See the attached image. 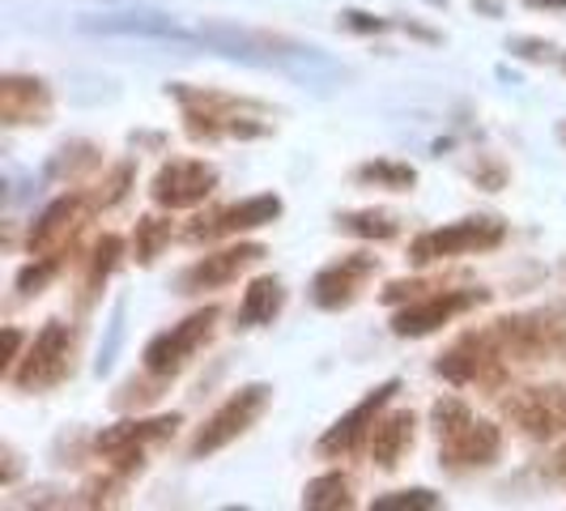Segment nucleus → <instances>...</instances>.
Masks as SVG:
<instances>
[{
    "label": "nucleus",
    "instance_id": "1",
    "mask_svg": "<svg viewBox=\"0 0 566 511\" xmlns=\"http://www.w3.org/2000/svg\"><path fill=\"white\" fill-rule=\"evenodd\" d=\"M490 337L499 345V354L511 363H558L566 358V303L537 307V312L507 315L499 324H490Z\"/></svg>",
    "mask_w": 566,
    "mask_h": 511
},
{
    "label": "nucleus",
    "instance_id": "2",
    "mask_svg": "<svg viewBox=\"0 0 566 511\" xmlns=\"http://www.w3.org/2000/svg\"><path fill=\"white\" fill-rule=\"evenodd\" d=\"M503 239H507V227H503L499 218H460L452 227L418 234V239L409 243V260H413V264H434V260H448V255L494 252Z\"/></svg>",
    "mask_w": 566,
    "mask_h": 511
},
{
    "label": "nucleus",
    "instance_id": "3",
    "mask_svg": "<svg viewBox=\"0 0 566 511\" xmlns=\"http://www.w3.org/2000/svg\"><path fill=\"white\" fill-rule=\"evenodd\" d=\"M69 367H73V328L52 320V324L39 328V337L30 341L27 358L13 367L9 384H18L22 393H39V388L60 384L69 375Z\"/></svg>",
    "mask_w": 566,
    "mask_h": 511
},
{
    "label": "nucleus",
    "instance_id": "4",
    "mask_svg": "<svg viewBox=\"0 0 566 511\" xmlns=\"http://www.w3.org/2000/svg\"><path fill=\"white\" fill-rule=\"evenodd\" d=\"M213 324H218V307H205V312H192L184 324H175L167 333H158V337L145 345V371L149 375H158V379H167L175 371H184L192 363V354H197L205 341L213 337Z\"/></svg>",
    "mask_w": 566,
    "mask_h": 511
},
{
    "label": "nucleus",
    "instance_id": "5",
    "mask_svg": "<svg viewBox=\"0 0 566 511\" xmlns=\"http://www.w3.org/2000/svg\"><path fill=\"white\" fill-rule=\"evenodd\" d=\"M269 397H273L269 384H248V388H239L209 423L200 426V435L192 439V456H213V452H222L227 444H234V439L264 414Z\"/></svg>",
    "mask_w": 566,
    "mask_h": 511
},
{
    "label": "nucleus",
    "instance_id": "6",
    "mask_svg": "<svg viewBox=\"0 0 566 511\" xmlns=\"http://www.w3.org/2000/svg\"><path fill=\"white\" fill-rule=\"evenodd\" d=\"M434 371L452 384H499L503 371H507V358L499 354L490 328H478V333H464L455 341L452 350L434 363Z\"/></svg>",
    "mask_w": 566,
    "mask_h": 511
},
{
    "label": "nucleus",
    "instance_id": "7",
    "mask_svg": "<svg viewBox=\"0 0 566 511\" xmlns=\"http://www.w3.org/2000/svg\"><path fill=\"white\" fill-rule=\"evenodd\" d=\"M485 290H434V294H418V303H409L405 312L392 315V333L397 337H426L434 328H443L448 320H455L460 312L485 303Z\"/></svg>",
    "mask_w": 566,
    "mask_h": 511
},
{
    "label": "nucleus",
    "instance_id": "8",
    "mask_svg": "<svg viewBox=\"0 0 566 511\" xmlns=\"http://www.w3.org/2000/svg\"><path fill=\"white\" fill-rule=\"evenodd\" d=\"M507 418L528 439H554L566 430V388L549 384V388H520L503 400Z\"/></svg>",
    "mask_w": 566,
    "mask_h": 511
},
{
    "label": "nucleus",
    "instance_id": "9",
    "mask_svg": "<svg viewBox=\"0 0 566 511\" xmlns=\"http://www.w3.org/2000/svg\"><path fill=\"white\" fill-rule=\"evenodd\" d=\"M175 426H179V414H167V418H142V423H115V426H107V430H98L94 448H98V456L115 460L119 473H133V469H142L145 444H158V439L175 435Z\"/></svg>",
    "mask_w": 566,
    "mask_h": 511
},
{
    "label": "nucleus",
    "instance_id": "10",
    "mask_svg": "<svg viewBox=\"0 0 566 511\" xmlns=\"http://www.w3.org/2000/svg\"><path fill=\"white\" fill-rule=\"evenodd\" d=\"M218 188V170L197 158H170L167 167L154 175L149 197L163 209H192Z\"/></svg>",
    "mask_w": 566,
    "mask_h": 511
},
{
    "label": "nucleus",
    "instance_id": "11",
    "mask_svg": "<svg viewBox=\"0 0 566 511\" xmlns=\"http://www.w3.org/2000/svg\"><path fill=\"white\" fill-rule=\"evenodd\" d=\"M439 444H443V448H439V460H443L452 473L485 469V465H494L499 452H503V435H499V426L478 423V418H469V423L460 426V430H452V435H443Z\"/></svg>",
    "mask_w": 566,
    "mask_h": 511
},
{
    "label": "nucleus",
    "instance_id": "12",
    "mask_svg": "<svg viewBox=\"0 0 566 511\" xmlns=\"http://www.w3.org/2000/svg\"><path fill=\"white\" fill-rule=\"evenodd\" d=\"M400 393V384L397 379H388V384H379V388H370L367 397L358 400L345 418H337V423L328 426V435L319 439V452L324 456H345V452H354L363 439L370 435V426H375V418H379V409L388 405V400Z\"/></svg>",
    "mask_w": 566,
    "mask_h": 511
},
{
    "label": "nucleus",
    "instance_id": "13",
    "mask_svg": "<svg viewBox=\"0 0 566 511\" xmlns=\"http://www.w3.org/2000/svg\"><path fill=\"white\" fill-rule=\"evenodd\" d=\"M370 273H375V255H340L337 264H328V269L315 273V282H312L315 307H324V312L349 307Z\"/></svg>",
    "mask_w": 566,
    "mask_h": 511
},
{
    "label": "nucleus",
    "instance_id": "14",
    "mask_svg": "<svg viewBox=\"0 0 566 511\" xmlns=\"http://www.w3.org/2000/svg\"><path fill=\"white\" fill-rule=\"evenodd\" d=\"M255 260H264V248L260 243H239V248H227V252H213L197 260L188 273H184V294H197V290H213V285L234 282L243 269H252Z\"/></svg>",
    "mask_w": 566,
    "mask_h": 511
},
{
    "label": "nucleus",
    "instance_id": "15",
    "mask_svg": "<svg viewBox=\"0 0 566 511\" xmlns=\"http://www.w3.org/2000/svg\"><path fill=\"white\" fill-rule=\"evenodd\" d=\"M277 218H282V197L264 192V197H252V200H243V205L222 209L218 218H209V227H205V222L192 227L188 239H222V234H239V230L269 227V222H277Z\"/></svg>",
    "mask_w": 566,
    "mask_h": 511
},
{
    "label": "nucleus",
    "instance_id": "16",
    "mask_svg": "<svg viewBox=\"0 0 566 511\" xmlns=\"http://www.w3.org/2000/svg\"><path fill=\"white\" fill-rule=\"evenodd\" d=\"M48 112H52V94L39 77L9 73L0 82V119L4 124H43Z\"/></svg>",
    "mask_w": 566,
    "mask_h": 511
},
{
    "label": "nucleus",
    "instance_id": "17",
    "mask_svg": "<svg viewBox=\"0 0 566 511\" xmlns=\"http://www.w3.org/2000/svg\"><path fill=\"white\" fill-rule=\"evenodd\" d=\"M85 197H60L56 205H48V213L30 227V255H43L48 248H60L64 239H73V230L82 227Z\"/></svg>",
    "mask_w": 566,
    "mask_h": 511
},
{
    "label": "nucleus",
    "instance_id": "18",
    "mask_svg": "<svg viewBox=\"0 0 566 511\" xmlns=\"http://www.w3.org/2000/svg\"><path fill=\"white\" fill-rule=\"evenodd\" d=\"M413 414L400 409V414H388V418H375L370 426V456L379 469H397L400 456L413 448Z\"/></svg>",
    "mask_w": 566,
    "mask_h": 511
},
{
    "label": "nucleus",
    "instance_id": "19",
    "mask_svg": "<svg viewBox=\"0 0 566 511\" xmlns=\"http://www.w3.org/2000/svg\"><path fill=\"white\" fill-rule=\"evenodd\" d=\"M285 290L277 278H260L248 285L243 294V307H239V328H260V324H273V315L282 312Z\"/></svg>",
    "mask_w": 566,
    "mask_h": 511
},
{
    "label": "nucleus",
    "instance_id": "20",
    "mask_svg": "<svg viewBox=\"0 0 566 511\" xmlns=\"http://www.w3.org/2000/svg\"><path fill=\"white\" fill-rule=\"evenodd\" d=\"M354 503V482L345 473H324L315 478L307 490H303V508L312 511H333V508H349Z\"/></svg>",
    "mask_w": 566,
    "mask_h": 511
},
{
    "label": "nucleus",
    "instance_id": "21",
    "mask_svg": "<svg viewBox=\"0 0 566 511\" xmlns=\"http://www.w3.org/2000/svg\"><path fill=\"white\" fill-rule=\"evenodd\" d=\"M345 234H354V239H397L400 222L392 213H384V209H358V213H345L337 222Z\"/></svg>",
    "mask_w": 566,
    "mask_h": 511
},
{
    "label": "nucleus",
    "instance_id": "22",
    "mask_svg": "<svg viewBox=\"0 0 566 511\" xmlns=\"http://www.w3.org/2000/svg\"><path fill=\"white\" fill-rule=\"evenodd\" d=\"M119 252H124V239L119 234H103L98 248L90 255V273H85V303L98 294V285L112 278V269L119 264Z\"/></svg>",
    "mask_w": 566,
    "mask_h": 511
},
{
    "label": "nucleus",
    "instance_id": "23",
    "mask_svg": "<svg viewBox=\"0 0 566 511\" xmlns=\"http://www.w3.org/2000/svg\"><path fill=\"white\" fill-rule=\"evenodd\" d=\"M363 184H379V188H392V192H409L418 184V170L405 167V163H367L358 167Z\"/></svg>",
    "mask_w": 566,
    "mask_h": 511
},
{
    "label": "nucleus",
    "instance_id": "24",
    "mask_svg": "<svg viewBox=\"0 0 566 511\" xmlns=\"http://www.w3.org/2000/svg\"><path fill=\"white\" fill-rule=\"evenodd\" d=\"M375 511H434L439 508V494L434 490H397V494H384V499H375L370 503Z\"/></svg>",
    "mask_w": 566,
    "mask_h": 511
},
{
    "label": "nucleus",
    "instance_id": "25",
    "mask_svg": "<svg viewBox=\"0 0 566 511\" xmlns=\"http://www.w3.org/2000/svg\"><path fill=\"white\" fill-rule=\"evenodd\" d=\"M167 239H170V222H163V218H142L137 222V260L154 264V255L163 252Z\"/></svg>",
    "mask_w": 566,
    "mask_h": 511
},
{
    "label": "nucleus",
    "instance_id": "26",
    "mask_svg": "<svg viewBox=\"0 0 566 511\" xmlns=\"http://www.w3.org/2000/svg\"><path fill=\"white\" fill-rule=\"evenodd\" d=\"M56 273H60L56 255H34V264H27V269L18 273V290H22V294H39Z\"/></svg>",
    "mask_w": 566,
    "mask_h": 511
},
{
    "label": "nucleus",
    "instance_id": "27",
    "mask_svg": "<svg viewBox=\"0 0 566 511\" xmlns=\"http://www.w3.org/2000/svg\"><path fill=\"white\" fill-rule=\"evenodd\" d=\"M469 418H473V409H469L464 400H455V397L434 400V430H439V439H443V435H452V430H460Z\"/></svg>",
    "mask_w": 566,
    "mask_h": 511
},
{
    "label": "nucleus",
    "instance_id": "28",
    "mask_svg": "<svg viewBox=\"0 0 566 511\" xmlns=\"http://www.w3.org/2000/svg\"><path fill=\"white\" fill-rule=\"evenodd\" d=\"M128 184H133V167L124 163V167L112 170V179L103 184V192L94 197V205H103V209H112V205H119V200L128 197Z\"/></svg>",
    "mask_w": 566,
    "mask_h": 511
},
{
    "label": "nucleus",
    "instance_id": "29",
    "mask_svg": "<svg viewBox=\"0 0 566 511\" xmlns=\"http://www.w3.org/2000/svg\"><path fill=\"white\" fill-rule=\"evenodd\" d=\"M22 333H18V328H4V363H0V375H4V379H9V375H13V367H18V363H22Z\"/></svg>",
    "mask_w": 566,
    "mask_h": 511
},
{
    "label": "nucleus",
    "instance_id": "30",
    "mask_svg": "<svg viewBox=\"0 0 566 511\" xmlns=\"http://www.w3.org/2000/svg\"><path fill=\"white\" fill-rule=\"evenodd\" d=\"M340 22H345L349 30H363V34H367V30H384V27H388V22L370 18V13H354V9H349V13H340Z\"/></svg>",
    "mask_w": 566,
    "mask_h": 511
},
{
    "label": "nucleus",
    "instance_id": "31",
    "mask_svg": "<svg viewBox=\"0 0 566 511\" xmlns=\"http://www.w3.org/2000/svg\"><path fill=\"white\" fill-rule=\"evenodd\" d=\"M549 478L566 486V444L558 448V452H554V460H549Z\"/></svg>",
    "mask_w": 566,
    "mask_h": 511
},
{
    "label": "nucleus",
    "instance_id": "32",
    "mask_svg": "<svg viewBox=\"0 0 566 511\" xmlns=\"http://www.w3.org/2000/svg\"><path fill=\"white\" fill-rule=\"evenodd\" d=\"M524 4H533V9H566V0H524Z\"/></svg>",
    "mask_w": 566,
    "mask_h": 511
},
{
    "label": "nucleus",
    "instance_id": "33",
    "mask_svg": "<svg viewBox=\"0 0 566 511\" xmlns=\"http://www.w3.org/2000/svg\"><path fill=\"white\" fill-rule=\"evenodd\" d=\"M558 142L566 145V119H563V124H558Z\"/></svg>",
    "mask_w": 566,
    "mask_h": 511
}]
</instances>
